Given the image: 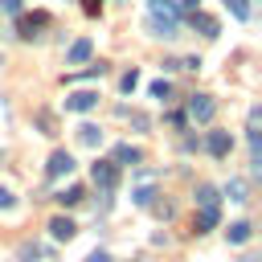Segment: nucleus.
<instances>
[{
  "label": "nucleus",
  "mask_w": 262,
  "mask_h": 262,
  "mask_svg": "<svg viewBox=\"0 0 262 262\" xmlns=\"http://www.w3.org/2000/svg\"><path fill=\"white\" fill-rule=\"evenodd\" d=\"M12 205H16V196H12V192H8V188H4V184H0V213H8V209H12Z\"/></svg>",
  "instance_id": "4be33fe9"
},
{
  "label": "nucleus",
  "mask_w": 262,
  "mask_h": 262,
  "mask_svg": "<svg viewBox=\"0 0 262 262\" xmlns=\"http://www.w3.org/2000/svg\"><path fill=\"white\" fill-rule=\"evenodd\" d=\"M217 225V209H201L196 217H192V233H209Z\"/></svg>",
  "instance_id": "f8f14e48"
},
{
  "label": "nucleus",
  "mask_w": 262,
  "mask_h": 262,
  "mask_svg": "<svg viewBox=\"0 0 262 262\" xmlns=\"http://www.w3.org/2000/svg\"><path fill=\"white\" fill-rule=\"evenodd\" d=\"M213 115H217V102H213L209 94H192V98H188V119H192V123H209Z\"/></svg>",
  "instance_id": "f03ea898"
},
{
  "label": "nucleus",
  "mask_w": 262,
  "mask_h": 262,
  "mask_svg": "<svg viewBox=\"0 0 262 262\" xmlns=\"http://www.w3.org/2000/svg\"><path fill=\"white\" fill-rule=\"evenodd\" d=\"M229 147H233V139H229V131H209V135H205V151H209V156H217V160H225V156H229Z\"/></svg>",
  "instance_id": "20e7f679"
},
{
  "label": "nucleus",
  "mask_w": 262,
  "mask_h": 262,
  "mask_svg": "<svg viewBox=\"0 0 262 262\" xmlns=\"http://www.w3.org/2000/svg\"><path fill=\"white\" fill-rule=\"evenodd\" d=\"M82 8H86L90 16H98V8H102V0H82Z\"/></svg>",
  "instance_id": "393cba45"
},
{
  "label": "nucleus",
  "mask_w": 262,
  "mask_h": 262,
  "mask_svg": "<svg viewBox=\"0 0 262 262\" xmlns=\"http://www.w3.org/2000/svg\"><path fill=\"white\" fill-rule=\"evenodd\" d=\"M151 33H156V37H176V16H160V12H151Z\"/></svg>",
  "instance_id": "1a4fd4ad"
},
{
  "label": "nucleus",
  "mask_w": 262,
  "mask_h": 262,
  "mask_svg": "<svg viewBox=\"0 0 262 262\" xmlns=\"http://www.w3.org/2000/svg\"><path fill=\"white\" fill-rule=\"evenodd\" d=\"M242 262H258V258H254V254H250V258H242Z\"/></svg>",
  "instance_id": "cd10ccee"
},
{
  "label": "nucleus",
  "mask_w": 262,
  "mask_h": 262,
  "mask_svg": "<svg viewBox=\"0 0 262 262\" xmlns=\"http://www.w3.org/2000/svg\"><path fill=\"white\" fill-rule=\"evenodd\" d=\"M192 29H201L205 37H217L221 29H217V20L213 16H205V12H192Z\"/></svg>",
  "instance_id": "2eb2a0df"
},
{
  "label": "nucleus",
  "mask_w": 262,
  "mask_h": 262,
  "mask_svg": "<svg viewBox=\"0 0 262 262\" xmlns=\"http://www.w3.org/2000/svg\"><path fill=\"white\" fill-rule=\"evenodd\" d=\"M225 8H229L237 20H250V0H225Z\"/></svg>",
  "instance_id": "a211bd4d"
},
{
  "label": "nucleus",
  "mask_w": 262,
  "mask_h": 262,
  "mask_svg": "<svg viewBox=\"0 0 262 262\" xmlns=\"http://www.w3.org/2000/svg\"><path fill=\"white\" fill-rule=\"evenodd\" d=\"M151 12H160V16H176L180 8H176V0H151Z\"/></svg>",
  "instance_id": "6ab92c4d"
},
{
  "label": "nucleus",
  "mask_w": 262,
  "mask_h": 262,
  "mask_svg": "<svg viewBox=\"0 0 262 262\" xmlns=\"http://www.w3.org/2000/svg\"><path fill=\"white\" fill-rule=\"evenodd\" d=\"M45 172H49V176H53V180H57V176H70V172H74V156H70V151H61V147H57V151H53V156H49V164H45Z\"/></svg>",
  "instance_id": "39448f33"
},
{
  "label": "nucleus",
  "mask_w": 262,
  "mask_h": 262,
  "mask_svg": "<svg viewBox=\"0 0 262 262\" xmlns=\"http://www.w3.org/2000/svg\"><path fill=\"white\" fill-rule=\"evenodd\" d=\"M201 209H217V201H221V192L213 188V184H196V196H192Z\"/></svg>",
  "instance_id": "9d476101"
},
{
  "label": "nucleus",
  "mask_w": 262,
  "mask_h": 262,
  "mask_svg": "<svg viewBox=\"0 0 262 262\" xmlns=\"http://www.w3.org/2000/svg\"><path fill=\"white\" fill-rule=\"evenodd\" d=\"M90 180H94L102 192H115V184H119V164H111V160H98V164L90 168Z\"/></svg>",
  "instance_id": "f257e3e1"
},
{
  "label": "nucleus",
  "mask_w": 262,
  "mask_h": 262,
  "mask_svg": "<svg viewBox=\"0 0 262 262\" xmlns=\"http://www.w3.org/2000/svg\"><path fill=\"white\" fill-rule=\"evenodd\" d=\"M78 143H82V147H98V143H102V131H98L94 123H82V127H78Z\"/></svg>",
  "instance_id": "9b49d317"
},
{
  "label": "nucleus",
  "mask_w": 262,
  "mask_h": 262,
  "mask_svg": "<svg viewBox=\"0 0 262 262\" xmlns=\"http://www.w3.org/2000/svg\"><path fill=\"white\" fill-rule=\"evenodd\" d=\"M168 94H172V86L160 78V82H151V98H160V102H168Z\"/></svg>",
  "instance_id": "aec40b11"
},
{
  "label": "nucleus",
  "mask_w": 262,
  "mask_h": 262,
  "mask_svg": "<svg viewBox=\"0 0 262 262\" xmlns=\"http://www.w3.org/2000/svg\"><path fill=\"white\" fill-rule=\"evenodd\" d=\"M225 233H229V242H237V246H242V242H250V237H254V225H250V221H233Z\"/></svg>",
  "instance_id": "4468645a"
},
{
  "label": "nucleus",
  "mask_w": 262,
  "mask_h": 262,
  "mask_svg": "<svg viewBox=\"0 0 262 262\" xmlns=\"http://www.w3.org/2000/svg\"><path fill=\"white\" fill-rule=\"evenodd\" d=\"M0 66H4V61H0Z\"/></svg>",
  "instance_id": "c85d7f7f"
},
{
  "label": "nucleus",
  "mask_w": 262,
  "mask_h": 262,
  "mask_svg": "<svg viewBox=\"0 0 262 262\" xmlns=\"http://www.w3.org/2000/svg\"><path fill=\"white\" fill-rule=\"evenodd\" d=\"M139 160H143L139 147H131V143H119L115 147V164H139Z\"/></svg>",
  "instance_id": "ddd939ff"
},
{
  "label": "nucleus",
  "mask_w": 262,
  "mask_h": 262,
  "mask_svg": "<svg viewBox=\"0 0 262 262\" xmlns=\"http://www.w3.org/2000/svg\"><path fill=\"white\" fill-rule=\"evenodd\" d=\"M37 123H41V131H45V135H53V115H49V111H41V115H37Z\"/></svg>",
  "instance_id": "b1692460"
},
{
  "label": "nucleus",
  "mask_w": 262,
  "mask_h": 262,
  "mask_svg": "<svg viewBox=\"0 0 262 262\" xmlns=\"http://www.w3.org/2000/svg\"><path fill=\"white\" fill-rule=\"evenodd\" d=\"M246 192H250V188H246V180H229V184H225V196H229V201H237V205H242V201H250Z\"/></svg>",
  "instance_id": "dca6fc26"
},
{
  "label": "nucleus",
  "mask_w": 262,
  "mask_h": 262,
  "mask_svg": "<svg viewBox=\"0 0 262 262\" xmlns=\"http://www.w3.org/2000/svg\"><path fill=\"white\" fill-rule=\"evenodd\" d=\"M45 25H49V16H45V12H33V16H20L16 33H20L25 41H33V37H37V29H45Z\"/></svg>",
  "instance_id": "0eeeda50"
},
{
  "label": "nucleus",
  "mask_w": 262,
  "mask_h": 262,
  "mask_svg": "<svg viewBox=\"0 0 262 262\" xmlns=\"http://www.w3.org/2000/svg\"><path fill=\"white\" fill-rule=\"evenodd\" d=\"M0 160H4V156H0Z\"/></svg>",
  "instance_id": "c756f323"
},
{
  "label": "nucleus",
  "mask_w": 262,
  "mask_h": 262,
  "mask_svg": "<svg viewBox=\"0 0 262 262\" xmlns=\"http://www.w3.org/2000/svg\"><path fill=\"white\" fill-rule=\"evenodd\" d=\"M0 8L4 12H20V0H0Z\"/></svg>",
  "instance_id": "a878e982"
},
{
  "label": "nucleus",
  "mask_w": 262,
  "mask_h": 262,
  "mask_svg": "<svg viewBox=\"0 0 262 262\" xmlns=\"http://www.w3.org/2000/svg\"><path fill=\"white\" fill-rule=\"evenodd\" d=\"M82 196H86V188H82V184H70V188H61V192H57V201H61V205H78Z\"/></svg>",
  "instance_id": "f3484780"
},
{
  "label": "nucleus",
  "mask_w": 262,
  "mask_h": 262,
  "mask_svg": "<svg viewBox=\"0 0 262 262\" xmlns=\"http://www.w3.org/2000/svg\"><path fill=\"white\" fill-rule=\"evenodd\" d=\"M86 262H111V254H106V250H94V254H90Z\"/></svg>",
  "instance_id": "bb28decb"
},
{
  "label": "nucleus",
  "mask_w": 262,
  "mask_h": 262,
  "mask_svg": "<svg viewBox=\"0 0 262 262\" xmlns=\"http://www.w3.org/2000/svg\"><path fill=\"white\" fill-rule=\"evenodd\" d=\"M135 86H139V74H135V70H127V74H123V90H127V94H131V90H135Z\"/></svg>",
  "instance_id": "5701e85b"
},
{
  "label": "nucleus",
  "mask_w": 262,
  "mask_h": 262,
  "mask_svg": "<svg viewBox=\"0 0 262 262\" xmlns=\"http://www.w3.org/2000/svg\"><path fill=\"white\" fill-rule=\"evenodd\" d=\"M49 233H53L57 242H70V237L78 233V225H74L70 217H53V221H49Z\"/></svg>",
  "instance_id": "6e6552de"
},
{
  "label": "nucleus",
  "mask_w": 262,
  "mask_h": 262,
  "mask_svg": "<svg viewBox=\"0 0 262 262\" xmlns=\"http://www.w3.org/2000/svg\"><path fill=\"white\" fill-rule=\"evenodd\" d=\"M98 106V90H74L70 98H66V111H78V115H86V111H94Z\"/></svg>",
  "instance_id": "7ed1b4c3"
},
{
  "label": "nucleus",
  "mask_w": 262,
  "mask_h": 262,
  "mask_svg": "<svg viewBox=\"0 0 262 262\" xmlns=\"http://www.w3.org/2000/svg\"><path fill=\"white\" fill-rule=\"evenodd\" d=\"M90 53H94V41H90V37H78V41L70 45L66 61H70V66H86V61H90Z\"/></svg>",
  "instance_id": "423d86ee"
},
{
  "label": "nucleus",
  "mask_w": 262,
  "mask_h": 262,
  "mask_svg": "<svg viewBox=\"0 0 262 262\" xmlns=\"http://www.w3.org/2000/svg\"><path fill=\"white\" fill-rule=\"evenodd\" d=\"M131 201H135V205H151V201H156V192L143 184V188H135V192H131Z\"/></svg>",
  "instance_id": "412c9836"
}]
</instances>
